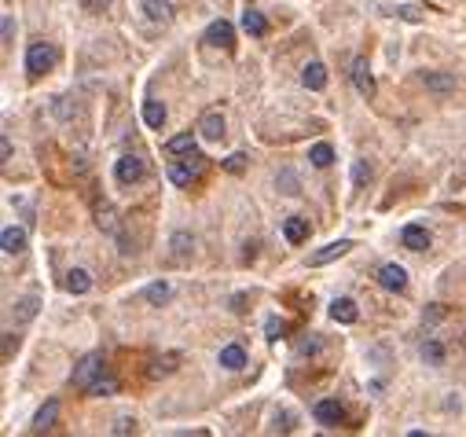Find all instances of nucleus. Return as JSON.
Returning a JSON list of instances; mask_svg holds the SVG:
<instances>
[{
    "label": "nucleus",
    "instance_id": "obj_1",
    "mask_svg": "<svg viewBox=\"0 0 466 437\" xmlns=\"http://www.w3.org/2000/svg\"><path fill=\"white\" fill-rule=\"evenodd\" d=\"M56 63H59L56 44H48V41H33L30 48H26V74H30V77L48 74L51 67H56Z\"/></svg>",
    "mask_w": 466,
    "mask_h": 437
},
{
    "label": "nucleus",
    "instance_id": "obj_2",
    "mask_svg": "<svg viewBox=\"0 0 466 437\" xmlns=\"http://www.w3.org/2000/svg\"><path fill=\"white\" fill-rule=\"evenodd\" d=\"M202 170H206V158H202L199 151H191L184 162H169V170H165V173H169V180H173L176 188H188L191 180L202 176Z\"/></svg>",
    "mask_w": 466,
    "mask_h": 437
},
{
    "label": "nucleus",
    "instance_id": "obj_3",
    "mask_svg": "<svg viewBox=\"0 0 466 437\" xmlns=\"http://www.w3.org/2000/svg\"><path fill=\"white\" fill-rule=\"evenodd\" d=\"M99 375H103V356H99V353H85L81 360H77L70 382L77 386V390H88V386H92Z\"/></svg>",
    "mask_w": 466,
    "mask_h": 437
},
{
    "label": "nucleus",
    "instance_id": "obj_4",
    "mask_svg": "<svg viewBox=\"0 0 466 437\" xmlns=\"http://www.w3.org/2000/svg\"><path fill=\"white\" fill-rule=\"evenodd\" d=\"M114 176H118V184H136V180H144V158H136V154H122L118 162H114Z\"/></svg>",
    "mask_w": 466,
    "mask_h": 437
},
{
    "label": "nucleus",
    "instance_id": "obj_5",
    "mask_svg": "<svg viewBox=\"0 0 466 437\" xmlns=\"http://www.w3.org/2000/svg\"><path fill=\"white\" fill-rule=\"evenodd\" d=\"M224 129H228L224 118H221L217 110H210V114H202V118H199V129H195V133H199L202 140H210V144H221V140L228 136Z\"/></svg>",
    "mask_w": 466,
    "mask_h": 437
},
{
    "label": "nucleus",
    "instance_id": "obj_6",
    "mask_svg": "<svg viewBox=\"0 0 466 437\" xmlns=\"http://www.w3.org/2000/svg\"><path fill=\"white\" fill-rule=\"evenodd\" d=\"M378 283L385 290H393V294H400V290H408V268L404 265H382L378 268Z\"/></svg>",
    "mask_w": 466,
    "mask_h": 437
},
{
    "label": "nucleus",
    "instance_id": "obj_7",
    "mask_svg": "<svg viewBox=\"0 0 466 437\" xmlns=\"http://www.w3.org/2000/svg\"><path fill=\"white\" fill-rule=\"evenodd\" d=\"M349 250H353V239H338V242H327L323 250H316L313 257H308V265L319 268V265H331V261H338V257H345Z\"/></svg>",
    "mask_w": 466,
    "mask_h": 437
},
{
    "label": "nucleus",
    "instance_id": "obj_8",
    "mask_svg": "<svg viewBox=\"0 0 466 437\" xmlns=\"http://www.w3.org/2000/svg\"><path fill=\"white\" fill-rule=\"evenodd\" d=\"M206 44H213V48H231V44H235V30H231V22L217 19V22L206 26Z\"/></svg>",
    "mask_w": 466,
    "mask_h": 437
},
{
    "label": "nucleus",
    "instance_id": "obj_9",
    "mask_svg": "<svg viewBox=\"0 0 466 437\" xmlns=\"http://www.w3.org/2000/svg\"><path fill=\"white\" fill-rule=\"evenodd\" d=\"M353 85H356V92L364 96V99L374 96V77H371V67H367V59H364V56L353 59Z\"/></svg>",
    "mask_w": 466,
    "mask_h": 437
},
{
    "label": "nucleus",
    "instance_id": "obj_10",
    "mask_svg": "<svg viewBox=\"0 0 466 437\" xmlns=\"http://www.w3.org/2000/svg\"><path fill=\"white\" fill-rule=\"evenodd\" d=\"M169 250H173V261L176 265H188L191 254H195V239H191V231H173Z\"/></svg>",
    "mask_w": 466,
    "mask_h": 437
},
{
    "label": "nucleus",
    "instance_id": "obj_11",
    "mask_svg": "<svg viewBox=\"0 0 466 437\" xmlns=\"http://www.w3.org/2000/svg\"><path fill=\"white\" fill-rule=\"evenodd\" d=\"M37 308H41V298H37V294H26V298H19L15 305H11V320H15V327L30 324V320L37 316Z\"/></svg>",
    "mask_w": 466,
    "mask_h": 437
},
{
    "label": "nucleus",
    "instance_id": "obj_12",
    "mask_svg": "<svg viewBox=\"0 0 466 437\" xmlns=\"http://www.w3.org/2000/svg\"><path fill=\"white\" fill-rule=\"evenodd\" d=\"M400 239H404V247L415 250V254H426V250H430V231H426L422 224H408L404 231H400Z\"/></svg>",
    "mask_w": 466,
    "mask_h": 437
},
{
    "label": "nucleus",
    "instance_id": "obj_13",
    "mask_svg": "<svg viewBox=\"0 0 466 437\" xmlns=\"http://www.w3.org/2000/svg\"><path fill=\"white\" fill-rule=\"evenodd\" d=\"M331 320H334V324H356V320H360L356 302L353 298H334L331 302Z\"/></svg>",
    "mask_w": 466,
    "mask_h": 437
},
{
    "label": "nucleus",
    "instance_id": "obj_14",
    "mask_svg": "<svg viewBox=\"0 0 466 437\" xmlns=\"http://www.w3.org/2000/svg\"><path fill=\"white\" fill-rule=\"evenodd\" d=\"M0 250H4L8 257L22 254V250H26V231H22V228H15V224L4 228V231H0Z\"/></svg>",
    "mask_w": 466,
    "mask_h": 437
},
{
    "label": "nucleus",
    "instance_id": "obj_15",
    "mask_svg": "<svg viewBox=\"0 0 466 437\" xmlns=\"http://www.w3.org/2000/svg\"><path fill=\"white\" fill-rule=\"evenodd\" d=\"M283 236H287L290 247H301L308 239V221L305 217H287V221H283Z\"/></svg>",
    "mask_w": 466,
    "mask_h": 437
},
{
    "label": "nucleus",
    "instance_id": "obj_16",
    "mask_svg": "<svg viewBox=\"0 0 466 437\" xmlns=\"http://www.w3.org/2000/svg\"><path fill=\"white\" fill-rule=\"evenodd\" d=\"M301 85L313 88V92H323V88H327V67H323V63H308L301 70Z\"/></svg>",
    "mask_w": 466,
    "mask_h": 437
},
{
    "label": "nucleus",
    "instance_id": "obj_17",
    "mask_svg": "<svg viewBox=\"0 0 466 437\" xmlns=\"http://www.w3.org/2000/svg\"><path fill=\"white\" fill-rule=\"evenodd\" d=\"M422 81H426V88H430L433 96H448V92H456V77H451V74L433 70V74H426Z\"/></svg>",
    "mask_w": 466,
    "mask_h": 437
},
{
    "label": "nucleus",
    "instance_id": "obj_18",
    "mask_svg": "<svg viewBox=\"0 0 466 437\" xmlns=\"http://www.w3.org/2000/svg\"><path fill=\"white\" fill-rule=\"evenodd\" d=\"M56 419H59V401H48V404L33 415V434H48L51 427H56Z\"/></svg>",
    "mask_w": 466,
    "mask_h": 437
},
{
    "label": "nucleus",
    "instance_id": "obj_19",
    "mask_svg": "<svg viewBox=\"0 0 466 437\" xmlns=\"http://www.w3.org/2000/svg\"><path fill=\"white\" fill-rule=\"evenodd\" d=\"M140 298H144L147 305H165V302L173 298V287H169L165 279H154L151 287H144V294H140Z\"/></svg>",
    "mask_w": 466,
    "mask_h": 437
},
{
    "label": "nucleus",
    "instance_id": "obj_20",
    "mask_svg": "<svg viewBox=\"0 0 466 437\" xmlns=\"http://www.w3.org/2000/svg\"><path fill=\"white\" fill-rule=\"evenodd\" d=\"M316 419L323 422V427H338V422L345 419V411H342L338 401H319L316 404Z\"/></svg>",
    "mask_w": 466,
    "mask_h": 437
},
{
    "label": "nucleus",
    "instance_id": "obj_21",
    "mask_svg": "<svg viewBox=\"0 0 466 437\" xmlns=\"http://www.w3.org/2000/svg\"><path fill=\"white\" fill-rule=\"evenodd\" d=\"M144 15L151 22H169L173 19V0H144Z\"/></svg>",
    "mask_w": 466,
    "mask_h": 437
},
{
    "label": "nucleus",
    "instance_id": "obj_22",
    "mask_svg": "<svg viewBox=\"0 0 466 437\" xmlns=\"http://www.w3.org/2000/svg\"><path fill=\"white\" fill-rule=\"evenodd\" d=\"M217 360H221V368H228V371H239V368H246V349H242V345H235V342H231V345H224V349H221V356H217Z\"/></svg>",
    "mask_w": 466,
    "mask_h": 437
},
{
    "label": "nucleus",
    "instance_id": "obj_23",
    "mask_svg": "<svg viewBox=\"0 0 466 437\" xmlns=\"http://www.w3.org/2000/svg\"><path fill=\"white\" fill-rule=\"evenodd\" d=\"M67 290L70 294H88L92 290V276H88L85 268H70L67 272Z\"/></svg>",
    "mask_w": 466,
    "mask_h": 437
},
{
    "label": "nucleus",
    "instance_id": "obj_24",
    "mask_svg": "<svg viewBox=\"0 0 466 437\" xmlns=\"http://www.w3.org/2000/svg\"><path fill=\"white\" fill-rule=\"evenodd\" d=\"M242 30L246 33H250V37H265L268 33V22H265V15H261V11H242Z\"/></svg>",
    "mask_w": 466,
    "mask_h": 437
},
{
    "label": "nucleus",
    "instance_id": "obj_25",
    "mask_svg": "<svg viewBox=\"0 0 466 437\" xmlns=\"http://www.w3.org/2000/svg\"><path fill=\"white\" fill-rule=\"evenodd\" d=\"M195 136L199 133H180V136H173L169 144H165V154H191V151H195Z\"/></svg>",
    "mask_w": 466,
    "mask_h": 437
},
{
    "label": "nucleus",
    "instance_id": "obj_26",
    "mask_svg": "<svg viewBox=\"0 0 466 437\" xmlns=\"http://www.w3.org/2000/svg\"><path fill=\"white\" fill-rule=\"evenodd\" d=\"M422 360H426L430 368H441V364H444V345L437 342V338H426V342H422Z\"/></svg>",
    "mask_w": 466,
    "mask_h": 437
},
{
    "label": "nucleus",
    "instance_id": "obj_27",
    "mask_svg": "<svg viewBox=\"0 0 466 437\" xmlns=\"http://www.w3.org/2000/svg\"><path fill=\"white\" fill-rule=\"evenodd\" d=\"M308 162H313L316 170H327V165L334 162V147H331V144H313V151H308Z\"/></svg>",
    "mask_w": 466,
    "mask_h": 437
},
{
    "label": "nucleus",
    "instance_id": "obj_28",
    "mask_svg": "<svg viewBox=\"0 0 466 437\" xmlns=\"http://www.w3.org/2000/svg\"><path fill=\"white\" fill-rule=\"evenodd\" d=\"M268 422H272V427H268L272 434H290V430H294V415H290L287 408H276Z\"/></svg>",
    "mask_w": 466,
    "mask_h": 437
},
{
    "label": "nucleus",
    "instance_id": "obj_29",
    "mask_svg": "<svg viewBox=\"0 0 466 437\" xmlns=\"http://www.w3.org/2000/svg\"><path fill=\"white\" fill-rule=\"evenodd\" d=\"M144 122H147L151 129H162V125H165V107H162L158 99H147V103H144Z\"/></svg>",
    "mask_w": 466,
    "mask_h": 437
},
{
    "label": "nucleus",
    "instance_id": "obj_30",
    "mask_svg": "<svg viewBox=\"0 0 466 437\" xmlns=\"http://www.w3.org/2000/svg\"><path fill=\"white\" fill-rule=\"evenodd\" d=\"M96 224L107 231V236H114V231H118V213H114L110 206H103V210H96Z\"/></svg>",
    "mask_w": 466,
    "mask_h": 437
},
{
    "label": "nucleus",
    "instance_id": "obj_31",
    "mask_svg": "<svg viewBox=\"0 0 466 437\" xmlns=\"http://www.w3.org/2000/svg\"><path fill=\"white\" fill-rule=\"evenodd\" d=\"M88 393L92 397H110V393H118V382H114L110 375H99L92 386H88Z\"/></svg>",
    "mask_w": 466,
    "mask_h": 437
},
{
    "label": "nucleus",
    "instance_id": "obj_32",
    "mask_svg": "<svg viewBox=\"0 0 466 437\" xmlns=\"http://www.w3.org/2000/svg\"><path fill=\"white\" fill-rule=\"evenodd\" d=\"M176 353H169V356H162V360H154V364H151V371H147V375L151 379H162V375H169V371H173V364H176Z\"/></svg>",
    "mask_w": 466,
    "mask_h": 437
},
{
    "label": "nucleus",
    "instance_id": "obj_33",
    "mask_svg": "<svg viewBox=\"0 0 466 437\" xmlns=\"http://www.w3.org/2000/svg\"><path fill=\"white\" fill-rule=\"evenodd\" d=\"M319 334H305V338L301 342H297V353H301V356H316L319 353Z\"/></svg>",
    "mask_w": 466,
    "mask_h": 437
},
{
    "label": "nucleus",
    "instance_id": "obj_34",
    "mask_svg": "<svg viewBox=\"0 0 466 437\" xmlns=\"http://www.w3.org/2000/svg\"><path fill=\"white\" fill-rule=\"evenodd\" d=\"M114 437H125V434H136V419L133 415H122V419H114V427H110Z\"/></svg>",
    "mask_w": 466,
    "mask_h": 437
},
{
    "label": "nucleus",
    "instance_id": "obj_35",
    "mask_svg": "<svg viewBox=\"0 0 466 437\" xmlns=\"http://www.w3.org/2000/svg\"><path fill=\"white\" fill-rule=\"evenodd\" d=\"M265 334H268V342H276V338H283V334H287V324H283V320H276V316H268V320H265Z\"/></svg>",
    "mask_w": 466,
    "mask_h": 437
},
{
    "label": "nucleus",
    "instance_id": "obj_36",
    "mask_svg": "<svg viewBox=\"0 0 466 437\" xmlns=\"http://www.w3.org/2000/svg\"><path fill=\"white\" fill-rule=\"evenodd\" d=\"M246 162H250V158H246V154H242V151H235V154H228V158H224V170L239 176V173L246 170Z\"/></svg>",
    "mask_w": 466,
    "mask_h": 437
},
{
    "label": "nucleus",
    "instance_id": "obj_37",
    "mask_svg": "<svg viewBox=\"0 0 466 437\" xmlns=\"http://www.w3.org/2000/svg\"><path fill=\"white\" fill-rule=\"evenodd\" d=\"M0 37H4V48L15 44V19H11V15L0 19Z\"/></svg>",
    "mask_w": 466,
    "mask_h": 437
},
{
    "label": "nucleus",
    "instance_id": "obj_38",
    "mask_svg": "<svg viewBox=\"0 0 466 437\" xmlns=\"http://www.w3.org/2000/svg\"><path fill=\"white\" fill-rule=\"evenodd\" d=\"M397 15L404 19V22H422V11H419L415 4H400V8H397Z\"/></svg>",
    "mask_w": 466,
    "mask_h": 437
},
{
    "label": "nucleus",
    "instance_id": "obj_39",
    "mask_svg": "<svg viewBox=\"0 0 466 437\" xmlns=\"http://www.w3.org/2000/svg\"><path fill=\"white\" fill-rule=\"evenodd\" d=\"M77 4H81V11H88V15H99V11L107 8L110 0H77Z\"/></svg>",
    "mask_w": 466,
    "mask_h": 437
},
{
    "label": "nucleus",
    "instance_id": "obj_40",
    "mask_svg": "<svg viewBox=\"0 0 466 437\" xmlns=\"http://www.w3.org/2000/svg\"><path fill=\"white\" fill-rule=\"evenodd\" d=\"M353 180H356V184H367V180H371V165H367V162H356Z\"/></svg>",
    "mask_w": 466,
    "mask_h": 437
},
{
    "label": "nucleus",
    "instance_id": "obj_41",
    "mask_svg": "<svg viewBox=\"0 0 466 437\" xmlns=\"http://www.w3.org/2000/svg\"><path fill=\"white\" fill-rule=\"evenodd\" d=\"M15 349H19V338H15V334H11V331H8V334H4V360H8L11 353H15Z\"/></svg>",
    "mask_w": 466,
    "mask_h": 437
},
{
    "label": "nucleus",
    "instance_id": "obj_42",
    "mask_svg": "<svg viewBox=\"0 0 466 437\" xmlns=\"http://www.w3.org/2000/svg\"><path fill=\"white\" fill-rule=\"evenodd\" d=\"M279 180H283V188H287L283 195H294V191H297V180H294V173H283Z\"/></svg>",
    "mask_w": 466,
    "mask_h": 437
},
{
    "label": "nucleus",
    "instance_id": "obj_43",
    "mask_svg": "<svg viewBox=\"0 0 466 437\" xmlns=\"http://www.w3.org/2000/svg\"><path fill=\"white\" fill-rule=\"evenodd\" d=\"M0 158H4V162H11V140H8V136L0 140Z\"/></svg>",
    "mask_w": 466,
    "mask_h": 437
}]
</instances>
